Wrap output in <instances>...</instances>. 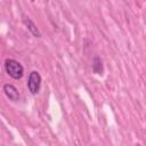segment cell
<instances>
[{
	"instance_id": "1",
	"label": "cell",
	"mask_w": 146,
	"mask_h": 146,
	"mask_svg": "<svg viewBox=\"0 0 146 146\" xmlns=\"http://www.w3.org/2000/svg\"><path fill=\"white\" fill-rule=\"evenodd\" d=\"M5 71L14 80H21L24 75L23 65L14 58H6L5 59Z\"/></svg>"
},
{
	"instance_id": "2",
	"label": "cell",
	"mask_w": 146,
	"mask_h": 146,
	"mask_svg": "<svg viewBox=\"0 0 146 146\" xmlns=\"http://www.w3.org/2000/svg\"><path fill=\"white\" fill-rule=\"evenodd\" d=\"M41 83H42V78L40 75V73L38 71H31L29 73V78H27V89L32 95H38L40 92L41 89Z\"/></svg>"
},
{
	"instance_id": "3",
	"label": "cell",
	"mask_w": 146,
	"mask_h": 146,
	"mask_svg": "<svg viewBox=\"0 0 146 146\" xmlns=\"http://www.w3.org/2000/svg\"><path fill=\"white\" fill-rule=\"evenodd\" d=\"M2 91H3V94L6 95V97H7L9 100H11V102H18L19 98H21V94H19L18 89H17L14 84H11V83H6V84H3Z\"/></svg>"
},
{
	"instance_id": "4",
	"label": "cell",
	"mask_w": 146,
	"mask_h": 146,
	"mask_svg": "<svg viewBox=\"0 0 146 146\" xmlns=\"http://www.w3.org/2000/svg\"><path fill=\"white\" fill-rule=\"evenodd\" d=\"M22 22H23V24L26 26L27 31H29L33 36H35V38H41V36H42V34H41L39 27L36 26V24H35L29 16H23Z\"/></svg>"
},
{
	"instance_id": "5",
	"label": "cell",
	"mask_w": 146,
	"mask_h": 146,
	"mask_svg": "<svg viewBox=\"0 0 146 146\" xmlns=\"http://www.w3.org/2000/svg\"><path fill=\"white\" fill-rule=\"evenodd\" d=\"M91 71L92 73L97 74V75H103L104 74V64H103V59L99 56H94L92 62H91Z\"/></svg>"
}]
</instances>
